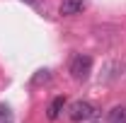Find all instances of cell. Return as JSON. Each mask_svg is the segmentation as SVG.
Instances as JSON below:
<instances>
[{
	"mask_svg": "<svg viewBox=\"0 0 126 123\" xmlns=\"http://www.w3.org/2000/svg\"><path fill=\"white\" fill-rule=\"evenodd\" d=\"M68 73L70 77L75 80V82H85L90 73H92V58L87 56V53H78V56H73L70 58V65H68Z\"/></svg>",
	"mask_w": 126,
	"mask_h": 123,
	"instance_id": "6da1fadb",
	"label": "cell"
},
{
	"mask_svg": "<svg viewBox=\"0 0 126 123\" xmlns=\"http://www.w3.org/2000/svg\"><path fill=\"white\" fill-rule=\"evenodd\" d=\"M68 116H70V121H75V123L92 121L94 116H97V109H94L90 101H82V99H78V101H73V104L68 106Z\"/></svg>",
	"mask_w": 126,
	"mask_h": 123,
	"instance_id": "7a4b0ae2",
	"label": "cell"
},
{
	"mask_svg": "<svg viewBox=\"0 0 126 123\" xmlns=\"http://www.w3.org/2000/svg\"><path fill=\"white\" fill-rule=\"evenodd\" d=\"M82 10H85V0H61V15L63 17L80 15Z\"/></svg>",
	"mask_w": 126,
	"mask_h": 123,
	"instance_id": "3957f363",
	"label": "cell"
},
{
	"mask_svg": "<svg viewBox=\"0 0 126 123\" xmlns=\"http://www.w3.org/2000/svg\"><path fill=\"white\" fill-rule=\"evenodd\" d=\"M63 109H65V97H53V99H51V104H48V109H46L48 121H56V118L61 116Z\"/></svg>",
	"mask_w": 126,
	"mask_h": 123,
	"instance_id": "277c9868",
	"label": "cell"
},
{
	"mask_svg": "<svg viewBox=\"0 0 126 123\" xmlns=\"http://www.w3.org/2000/svg\"><path fill=\"white\" fill-rule=\"evenodd\" d=\"M107 121L109 123H126V106H114L107 113Z\"/></svg>",
	"mask_w": 126,
	"mask_h": 123,
	"instance_id": "5b68a950",
	"label": "cell"
},
{
	"mask_svg": "<svg viewBox=\"0 0 126 123\" xmlns=\"http://www.w3.org/2000/svg\"><path fill=\"white\" fill-rule=\"evenodd\" d=\"M0 123H12V113L5 104H0Z\"/></svg>",
	"mask_w": 126,
	"mask_h": 123,
	"instance_id": "8992f818",
	"label": "cell"
},
{
	"mask_svg": "<svg viewBox=\"0 0 126 123\" xmlns=\"http://www.w3.org/2000/svg\"><path fill=\"white\" fill-rule=\"evenodd\" d=\"M22 2H27V5H32V7H36V5H39V0H22Z\"/></svg>",
	"mask_w": 126,
	"mask_h": 123,
	"instance_id": "52a82bcc",
	"label": "cell"
}]
</instances>
